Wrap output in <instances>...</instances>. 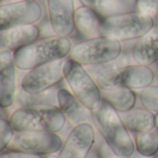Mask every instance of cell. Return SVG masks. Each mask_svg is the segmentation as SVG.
Returning a JSON list of instances; mask_svg holds the SVG:
<instances>
[{
	"mask_svg": "<svg viewBox=\"0 0 158 158\" xmlns=\"http://www.w3.org/2000/svg\"><path fill=\"white\" fill-rule=\"evenodd\" d=\"M103 100L109 103L117 111L125 112L135 107L137 95L133 90L125 88H116L101 90Z\"/></svg>",
	"mask_w": 158,
	"mask_h": 158,
	"instance_id": "19",
	"label": "cell"
},
{
	"mask_svg": "<svg viewBox=\"0 0 158 158\" xmlns=\"http://www.w3.org/2000/svg\"><path fill=\"white\" fill-rule=\"evenodd\" d=\"M102 21L103 19L95 11L86 6L82 5L76 9L75 26L85 40L102 35Z\"/></svg>",
	"mask_w": 158,
	"mask_h": 158,
	"instance_id": "17",
	"label": "cell"
},
{
	"mask_svg": "<svg viewBox=\"0 0 158 158\" xmlns=\"http://www.w3.org/2000/svg\"><path fill=\"white\" fill-rule=\"evenodd\" d=\"M72 47L69 36L55 34L38 38L14 52L15 64L20 70H31L50 62L65 59L70 55Z\"/></svg>",
	"mask_w": 158,
	"mask_h": 158,
	"instance_id": "2",
	"label": "cell"
},
{
	"mask_svg": "<svg viewBox=\"0 0 158 158\" xmlns=\"http://www.w3.org/2000/svg\"><path fill=\"white\" fill-rule=\"evenodd\" d=\"M156 127L158 128V113H156Z\"/></svg>",
	"mask_w": 158,
	"mask_h": 158,
	"instance_id": "28",
	"label": "cell"
},
{
	"mask_svg": "<svg viewBox=\"0 0 158 158\" xmlns=\"http://www.w3.org/2000/svg\"><path fill=\"white\" fill-rule=\"evenodd\" d=\"M57 91L55 87L49 89L45 92L37 94H29L22 91H19L16 96V103L22 106H56L57 104Z\"/></svg>",
	"mask_w": 158,
	"mask_h": 158,
	"instance_id": "21",
	"label": "cell"
},
{
	"mask_svg": "<svg viewBox=\"0 0 158 158\" xmlns=\"http://www.w3.org/2000/svg\"><path fill=\"white\" fill-rule=\"evenodd\" d=\"M50 25L56 34L69 36L76 29L74 0H46Z\"/></svg>",
	"mask_w": 158,
	"mask_h": 158,
	"instance_id": "13",
	"label": "cell"
},
{
	"mask_svg": "<svg viewBox=\"0 0 158 158\" xmlns=\"http://www.w3.org/2000/svg\"><path fill=\"white\" fill-rule=\"evenodd\" d=\"M80 2L92 8L102 19L131 11V8L126 0H80Z\"/></svg>",
	"mask_w": 158,
	"mask_h": 158,
	"instance_id": "20",
	"label": "cell"
},
{
	"mask_svg": "<svg viewBox=\"0 0 158 158\" xmlns=\"http://www.w3.org/2000/svg\"><path fill=\"white\" fill-rule=\"evenodd\" d=\"M93 116L94 123L114 156L132 157L136 152L135 143L119 112L109 103L103 100L99 107L93 111Z\"/></svg>",
	"mask_w": 158,
	"mask_h": 158,
	"instance_id": "1",
	"label": "cell"
},
{
	"mask_svg": "<svg viewBox=\"0 0 158 158\" xmlns=\"http://www.w3.org/2000/svg\"><path fill=\"white\" fill-rule=\"evenodd\" d=\"M40 34L39 27L34 24L0 31V49L15 52L37 40Z\"/></svg>",
	"mask_w": 158,
	"mask_h": 158,
	"instance_id": "15",
	"label": "cell"
},
{
	"mask_svg": "<svg viewBox=\"0 0 158 158\" xmlns=\"http://www.w3.org/2000/svg\"><path fill=\"white\" fill-rule=\"evenodd\" d=\"M107 158H131V157H121V156H114V157H107Z\"/></svg>",
	"mask_w": 158,
	"mask_h": 158,
	"instance_id": "29",
	"label": "cell"
},
{
	"mask_svg": "<svg viewBox=\"0 0 158 158\" xmlns=\"http://www.w3.org/2000/svg\"><path fill=\"white\" fill-rule=\"evenodd\" d=\"M16 131L9 119L1 118L0 120V151H5L15 136Z\"/></svg>",
	"mask_w": 158,
	"mask_h": 158,
	"instance_id": "24",
	"label": "cell"
},
{
	"mask_svg": "<svg viewBox=\"0 0 158 158\" xmlns=\"http://www.w3.org/2000/svg\"><path fill=\"white\" fill-rule=\"evenodd\" d=\"M136 7L138 11L156 19L158 17V0H137Z\"/></svg>",
	"mask_w": 158,
	"mask_h": 158,
	"instance_id": "25",
	"label": "cell"
},
{
	"mask_svg": "<svg viewBox=\"0 0 158 158\" xmlns=\"http://www.w3.org/2000/svg\"><path fill=\"white\" fill-rule=\"evenodd\" d=\"M57 104L62 110L67 120L75 127L83 122L94 121L93 111L85 107L79 99L66 88H60L57 91Z\"/></svg>",
	"mask_w": 158,
	"mask_h": 158,
	"instance_id": "14",
	"label": "cell"
},
{
	"mask_svg": "<svg viewBox=\"0 0 158 158\" xmlns=\"http://www.w3.org/2000/svg\"><path fill=\"white\" fill-rule=\"evenodd\" d=\"M137 153L145 157H154L158 153V128L134 133Z\"/></svg>",
	"mask_w": 158,
	"mask_h": 158,
	"instance_id": "22",
	"label": "cell"
},
{
	"mask_svg": "<svg viewBox=\"0 0 158 158\" xmlns=\"http://www.w3.org/2000/svg\"><path fill=\"white\" fill-rule=\"evenodd\" d=\"M157 64H158V62H157Z\"/></svg>",
	"mask_w": 158,
	"mask_h": 158,
	"instance_id": "31",
	"label": "cell"
},
{
	"mask_svg": "<svg viewBox=\"0 0 158 158\" xmlns=\"http://www.w3.org/2000/svg\"><path fill=\"white\" fill-rule=\"evenodd\" d=\"M9 120L16 131L57 133L65 127L67 118L56 106H22L11 114Z\"/></svg>",
	"mask_w": 158,
	"mask_h": 158,
	"instance_id": "3",
	"label": "cell"
},
{
	"mask_svg": "<svg viewBox=\"0 0 158 158\" xmlns=\"http://www.w3.org/2000/svg\"><path fill=\"white\" fill-rule=\"evenodd\" d=\"M43 17V7L37 0H21L1 5L0 31L31 25Z\"/></svg>",
	"mask_w": 158,
	"mask_h": 158,
	"instance_id": "9",
	"label": "cell"
},
{
	"mask_svg": "<svg viewBox=\"0 0 158 158\" xmlns=\"http://www.w3.org/2000/svg\"><path fill=\"white\" fill-rule=\"evenodd\" d=\"M131 56L137 64L152 66L158 62V23L134 44Z\"/></svg>",
	"mask_w": 158,
	"mask_h": 158,
	"instance_id": "16",
	"label": "cell"
},
{
	"mask_svg": "<svg viewBox=\"0 0 158 158\" xmlns=\"http://www.w3.org/2000/svg\"><path fill=\"white\" fill-rule=\"evenodd\" d=\"M63 144L62 138L54 132L16 131L7 149L48 156L60 152Z\"/></svg>",
	"mask_w": 158,
	"mask_h": 158,
	"instance_id": "8",
	"label": "cell"
},
{
	"mask_svg": "<svg viewBox=\"0 0 158 158\" xmlns=\"http://www.w3.org/2000/svg\"><path fill=\"white\" fill-rule=\"evenodd\" d=\"M155 26V19L138 10H131L103 19L102 35L121 41L140 39Z\"/></svg>",
	"mask_w": 158,
	"mask_h": 158,
	"instance_id": "5",
	"label": "cell"
},
{
	"mask_svg": "<svg viewBox=\"0 0 158 158\" xmlns=\"http://www.w3.org/2000/svg\"><path fill=\"white\" fill-rule=\"evenodd\" d=\"M0 158H42L41 156L22 152V151H17V150H9L3 151L0 154Z\"/></svg>",
	"mask_w": 158,
	"mask_h": 158,
	"instance_id": "26",
	"label": "cell"
},
{
	"mask_svg": "<svg viewBox=\"0 0 158 158\" xmlns=\"http://www.w3.org/2000/svg\"><path fill=\"white\" fill-rule=\"evenodd\" d=\"M122 54V44L118 39L101 35L84 40L72 47L69 57L83 66H100L113 62Z\"/></svg>",
	"mask_w": 158,
	"mask_h": 158,
	"instance_id": "6",
	"label": "cell"
},
{
	"mask_svg": "<svg viewBox=\"0 0 158 158\" xmlns=\"http://www.w3.org/2000/svg\"><path fill=\"white\" fill-rule=\"evenodd\" d=\"M17 66L14 52L0 51V106L2 109L8 108L16 102L17 96Z\"/></svg>",
	"mask_w": 158,
	"mask_h": 158,
	"instance_id": "12",
	"label": "cell"
},
{
	"mask_svg": "<svg viewBox=\"0 0 158 158\" xmlns=\"http://www.w3.org/2000/svg\"><path fill=\"white\" fill-rule=\"evenodd\" d=\"M153 158H158V153L157 154H156V156H154V157Z\"/></svg>",
	"mask_w": 158,
	"mask_h": 158,
	"instance_id": "30",
	"label": "cell"
},
{
	"mask_svg": "<svg viewBox=\"0 0 158 158\" xmlns=\"http://www.w3.org/2000/svg\"><path fill=\"white\" fill-rule=\"evenodd\" d=\"M65 59L50 62L29 70L20 83V89L29 94H37L56 86L63 79Z\"/></svg>",
	"mask_w": 158,
	"mask_h": 158,
	"instance_id": "10",
	"label": "cell"
},
{
	"mask_svg": "<svg viewBox=\"0 0 158 158\" xmlns=\"http://www.w3.org/2000/svg\"><path fill=\"white\" fill-rule=\"evenodd\" d=\"M140 101L143 107L158 113V84L143 89L140 94Z\"/></svg>",
	"mask_w": 158,
	"mask_h": 158,
	"instance_id": "23",
	"label": "cell"
},
{
	"mask_svg": "<svg viewBox=\"0 0 158 158\" xmlns=\"http://www.w3.org/2000/svg\"><path fill=\"white\" fill-rule=\"evenodd\" d=\"M119 115L127 129L133 133L151 131L156 127V113L144 107H134L129 111L119 112Z\"/></svg>",
	"mask_w": 158,
	"mask_h": 158,
	"instance_id": "18",
	"label": "cell"
},
{
	"mask_svg": "<svg viewBox=\"0 0 158 158\" xmlns=\"http://www.w3.org/2000/svg\"><path fill=\"white\" fill-rule=\"evenodd\" d=\"M95 129L92 122H83L71 130L62 149L60 158H88L95 144Z\"/></svg>",
	"mask_w": 158,
	"mask_h": 158,
	"instance_id": "11",
	"label": "cell"
},
{
	"mask_svg": "<svg viewBox=\"0 0 158 158\" xmlns=\"http://www.w3.org/2000/svg\"><path fill=\"white\" fill-rule=\"evenodd\" d=\"M44 158H60L59 157V156H56V155H55V154H53V155H48V156H45Z\"/></svg>",
	"mask_w": 158,
	"mask_h": 158,
	"instance_id": "27",
	"label": "cell"
},
{
	"mask_svg": "<svg viewBox=\"0 0 158 158\" xmlns=\"http://www.w3.org/2000/svg\"><path fill=\"white\" fill-rule=\"evenodd\" d=\"M155 79L156 72L151 66L136 63L103 70L96 75L95 81L101 90L116 88L143 90L151 86Z\"/></svg>",
	"mask_w": 158,
	"mask_h": 158,
	"instance_id": "4",
	"label": "cell"
},
{
	"mask_svg": "<svg viewBox=\"0 0 158 158\" xmlns=\"http://www.w3.org/2000/svg\"><path fill=\"white\" fill-rule=\"evenodd\" d=\"M63 72L70 91L79 101L91 111L97 109L103 101L101 88L85 67L69 57L64 62Z\"/></svg>",
	"mask_w": 158,
	"mask_h": 158,
	"instance_id": "7",
	"label": "cell"
}]
</instances>
